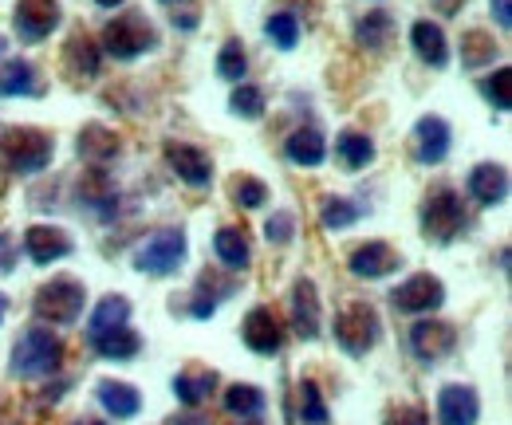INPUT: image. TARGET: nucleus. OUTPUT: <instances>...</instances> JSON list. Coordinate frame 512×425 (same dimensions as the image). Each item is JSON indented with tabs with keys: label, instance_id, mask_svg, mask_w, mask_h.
Here are the masks:
<instances>
[{
	"label": "nucleus",
	"instance_id": "nucleus-43",
	"mask_svg": "<svg viewBox=\"0 0 512 425\" xmlns=\"http://www.w3.org/2000/svg\"><path fill=\"white\" fill-rule=\"evenodd\" d=\"M386 425H430V418H426V410H418V406H402V410H394V414L386 418Z\"/></svg>",
	"mask_w": 512,
	"mask_h": 425
},
{
	"label": "nucleus",
	"instance_id": "nucleus-41",
	"mask_svg": "<svg viewBox=\"0 0 512 425\" xmlns=\"http://www.w3.org/2000/svg\"><path fill=\"white\" fill-rule=\"evenodd\" d=\"M481 87H485V99L493 103V111H501V115H505V111L512 107V75H509V67H497L493 75H485V83H481Z\"/></svg>",
	"mask_w": 512,
	"mask_h": 425
},
{
	"label": "nucleus",
	"instance_id": "nucleus-23",
	"mask_svg": "<svg viewBox=\"0 0 512 425\" xmlns=\"http://www.w3.org/2000/svg\"><path fill=\"white\" fill-rule=\"evenodd\" d=\"M0 95L4 99H40L44 95V79L32 60H8L0 67Z\"/></svg>",
	"mask_w": 512,
	"mask_h": 425
},
{
	"label": "nucleus",
	"instance_id": "nucleus-38",
	"mask_svg": "<svg viewBox=\"0 0 512 425\" xmlns=\"http://www.w3.org/2000/svg\"><path fill=\"white\" fill-rule=\"evenodd\" d=\"M264 36L280 48V52H292L300 44V16L296 12H272L264 20Z\"/></svg>",
	"mask_w": 512,
	"mask_h": 425
},
{
	"label": "nucleus",
	"instance_id": "nucleus-15",
	"mask_svg": "<svg viewBox=\"0 0 512 425\" xmlns=\"http://www.w3.org/2000/svg\"><path fill=\"white\" fill-rule=\"evenodd\" d=\"M410 142H414V158H418V166H442V162L449 158V146H453V130H449L446 119L426 115V119L414 122Z\"/></svg>",
	"mask_w": 512,
	"mask_h": 425
},
{
	"label": "nucleus",
	"instance_id": "nucleus-29",
	"mask_svg": "<svg viewBox=\"0 0 512 425\" xmlns=\"http://www.w3.org/2000/svg\"><path fill=\"white\" fill-rule=\"evenodd\" d=\"M64 67L75 83H91L99 79V67H103V52L87 40V36H71L64 48Z\"/></svg>",
	"mask_w": 512,
	"mask_h": 425
},
{
	"label": "nucleus",
	"instance_id": "nucleus-45",
	"mask_svg": "<svg viewBox=\"0 0 512 425\" xmlns=\"http://www.w3.org/2000/svg\"><path fill=\"white\" fill-rule=\"evenodd\" d=\"M12 268H16V241L0 233V272H12Z\"/></svg>",
	"mask_w": 512,
	"mask_h": 425
},
{
	"label": "nucleus",
	"instance_id": "nucleus-50",
	"mask_svg": "<svg viewBox=\"0 0 512 425\" xmlns=\"http://www.w3.org/2000/svg\"><path fill=\"white\" fill-rule=\"evenodd\" d=\"M4 48H8V40H4V36H0V56H4Z\"/></svg>",
	"mask_w": 512,
	"mask_h": 425
},
{
	"label": "nucleus",
	"instance_id": "nucleus-2",
	"mask_svg": "<svg viewBox=\"0 0 512 425\" xmlns=\"http://www.w3.org/2000/svg\"><path fill=\"white\" fill-rule=\"evenodd\" d=\"M60 366H64V339L52 327H32L16 339L8 374L20 382H36V378L60 374Z\"/></svg>",
	"mask_w": 512,
	"mask_h": 425
},
{
	"label": "nucleus",
	"instance_id": "nucleus-40",
	"mask_svg": "<svg viewBox=\"0 0 512 425\" xmlns=\"http://www.w3.org/2000/svg\"><path fill=\"white\" fill-rule=\"evenodd\" d=\"M268 185L260 182V178H253V174H241L237 182H233V201L241 205V209H264L268 205Z\"/></svg>",
	"mask_w": 512,
	"mask_h": 425
},
{
	"label": "nucleus",
	"instance_id": "nucleus-3",
	"mask_svg": "<svg viewBox=\"0 0 512 425\" xmlns=\"http://www.w3.org/2000/svg\"><path fill=\"white\" fill-rule=\"evenodd\" d=\"M158 48H162V36H158V28L146 20V12H123V16L107 20L103 40H99V52L119 63L142 60V56H150V52H158Z\"/></svg>",
	"mask_w": 512,
	"mask_h": 425
},
{
	"label": "nucleus",
	"instance_id": "nucleus-36",
	"mask_svg": "<svg viewBox=\"0 0 512 425\" xmlns=\"http://www.w3.org/2000/svg\"><path fill=\"white\" fill-rule=\"evenodd\" d=\"M296 394H300V425H331V410L323 402V390L316 378H304Z\"/></svg>",
	"mask_w": 512,
	"mask_h": 425
},
{
	"label": "nucleus",
	"instance_id": "nucleus-7",
	"mask_svg": "<svg viewBox=\"0 0 512 425\" xmlns=\"http://www.w3.org/2000/svg\"><path fill=\"white\" fill-rule=\"evenodd\" d=\"M190 256V241L182 229H166V233H154L150 241L134 252V268L142 276H174Z\"/></svg>",
	"mask_w": 512,
	"mask_h": 425
},
{
	"label": "nucleus",
	"instance_id": "nucleus-44",
	"mask_svg": "<svg viewBox=\"0 0 512 425\" xmlns=\"http://www.w3.org/2000/svg\"><path fill=\"white\" fill-rule=\"evenodd\" d=\"M489 12H493V20H497V28H501V32H509L512 28V0H489Z\"/></svg>",
	"mask_w": 512,
	"mask_h": 425
},
{
	"label": "nucleus",
	"instance_id": "nucleus-24",
	"mask_svg": "<svg viewBox=\"0 0 512 425\" xmlns=\"http://www.w3.org/2000/svg\"><path fill=\"white\" fill-rule=\"evenodd\" d=\"M410 44H414V56L426 63V67H434V71L449 67V40H446V32H442V24L418 20V24L410 28Z\"/></svg>",
	"mask_w": 512,
	"mask_h": 425
},
{
	"label": "nucleus",
	"instance_id": "nucleus-48",
	"mask_svg": "<svg viewBox=\"0 0 512 425\" xmlns=\"http://www.w3.org/2000/svg\"><path fill=\"white\" fill-rule=\"evenodd\" d=\"M174 425H213V422H205V418H197V414H190V418H178Z\"/></svg>",
	"mask_w": 512,
	"mask_h": 425
},
{
	"label": "nucleus",
	"instance_id": "nucleus-49",
	"mask_svg": "<svg viewBox=\"0 0 512 425\" xmlns=\"http://www.w3.org/2000/svg\"><path fill=\"white\" fill-rule=\"evenodd\" d=\"M4 311H8V296H0V323H4Z\"/></svg>",
	"mask_w": 512,
	"mask_h": 425
},
{
	"label": "nucleus",
	"instance_id": "nucleus-1",
	"mask_svg": "<svg viewBox=\"0 0 512 425\" xmlns=\"http://www.w3.org/2000/svg\"><path fill=\"white\" fill-rule=\"evenodd\" d=\"M52 154H56V142L52 134L36 130V126H8L0 134V170L8 178H32V174H44L52 166Z\"/></svg>",
	"mask_w": 512,
	"mask_h": 425
},
{
	"label": "nucleus",
	"instance_id": "nucleus-30",
	"mask_svg": "<svg viewBox=\"0 0 512 425\" xmlns=\"http://www.w3.org/2000/svg\"><path fill=\"white\" fill-rule=\"evenodd\" d=\"M213 252H217V260H221L229 272H245V268L253 264L249 237H245V229H237V225H221V229H217Z\"/></svg>",
	"mask_w": 512,
	"mask_h": 425
},
{
	"label": "nucleus",
	"instance_id": "nucleus-18",
	"mask_svg": "<svg viewBox=\"0 0 512 425\" xmlns=\"http://www.w3.org/2000/svg\"><path fill=\"white\" fill-rule=\"evenodd\" d=\"M465 189H469V197H473L481 209H497V205L509 201V170L497 166V162H481V166L469 170Z\"/></svg>",
	"mask_w": 512,
	"mask_h": 425
},
{
	"label": "nucleus",
	"instance_id": "nucleus-21",
	"mask_svg": "<svg viewBox=\"0 0 512 425\" xmlns=\"http://www.w3.org/2000/svg\"><path fill=\"white\" fill-rule=\"evenodd\" d=\"M284 158L292 162V166H300V170H316L327 162V138H323V130L316 122H308V126H296L292 134H288V142H284Z\"/></svg>",
	"mask_w": 512,
	"mask_h": 425
},
{
	"label": "nucleus",
	"instance_id": "nucleus-9",
	"mask_svg": "<svg viewBox=\"0 0 512 425\" xmlns=\"http://www.w3.org/2000/svg\"><path fill=\"white\" fill-rule=\"evenodd\" d=\"M64 20V8L60 0H16V12H12V28L20 36V44H40L48 40Z\"/></svg>",
	"mask_w": 512,
	"mask_h": 425
},
{
	"label": "nucleus",
	"instance_id": "nucleus-20",
	"mask_svg": "<svg viewBox=\"0 0 512 425\" xmlns=\"http://www.w3.org/2000/svg\"><path fill=\"white\" fill-rule=\"evenodd\" d=\"M481 418V398L473 386L449 382L438 390V425H477Z\"/></svg>",
	"mask_w": 512,
	"mask_h": 425
},
{
	"label": "nucleus",
	"instance_id": "nucleus-46",
	"mask_svg": "<svg viewBox=\"0 0 512 425\" xmlns=\"http://www.w3.org/2000/svg\"><path fill=\"white\" fill-rule=\"evenodd\" d=\"M430 4H434V12H438V16H457L469 0H430Z\"/></svg>",
	"mask_w": 512,
	"mask_h": 425
},
{
	"label": "nucleus",
	"instance_id": "nucleus-35",
	"mask_svg": "<svg viewBox=\"0 0 512 425\" xmlns=\"http://www.w3.org/2000/svg\"><path fill=\"white\" fill-rule=\"evenodd\" d=\"M213 71H217V79H225V83H245V75H249V56H245V44L241 40H229L221 52H217V63H213Z\"/></svg>",
	"mask_w": 512,
	"mask_h": 425
},
{
	"label": "nucleus",
	"instance_id": "nucleus-19",
	"mask_svg": "<svg viewBox=\"0 0 512 425\" xmlns=\"http://www.w3.org/2000/svg\"><path fill=\"white\" fill-rule=\"evenodd\" d=\"M24 252H28L32 264L48 268V264L67 260V256L75 252V244H71V237H67L64 229H56V225H32V229L24 233Z\"/></svg>",
	"mask_w": 512,
	"mask_h": 425
},
{
	"label": "nucleus",
	"instance_id": "nucleus-33",
	"mask_svg": "<svg viewBox=\"0 0 512 425\" xmlns=\"http://www.w3.org/2000/svg\"><path fill=\"white\" fill-rule=\"evenodd\" d=\"M497 52H501V44H497L485 28H469V32L461 36V67H469V71L489 67V63L497 60Z\"/></svg>",
	"mask_w": 512,
	"mask_h": 425
},
{
	"label": "nucleus",
	"instance_id": "nucleus-53",
	"mask_svg": "<svg viewBox=\"0 0 512 425\" xmlns=\"http://www.w3.org/2000/svg\"><path fill=\"white\" fill-rule=\"evenodd\" d=\"M245 425H260V422H256V418H253V422H245Z\"/></svg>",
	"mask_w": 512,
	"mask_h": 425
},
{
	"label": "nucleus",
	"instance_id": "nucleus-39",
	"mask_svg": "<svg viewBox=\"0 0 512 425\" xmlns=\"http://www.w3.org/2000/svg\"><path fill=\"white\" fill-rule=\"evenodd\" d=\"M229 111H233L237 119L256 122L264 111H268V99H264V91H260L256 83H237L233 95H229Z\"/></svg>",
	"mask_w": 512,
	"mask_h": 425
},
{
	"label": "nucleus",
	"instance_id": "nucleus-52",
	"mask_svg": "<svg viewBox=\"0 0 512 425\" xmlns=\"http://www.w3.org/2000/svg\"><path fill=\"white\" fill-rule=\"evenodd\" d=\"M162 4H178V0H162Z\"/></svg>",
	"mask_w": 512,
	"mask_h": 425
},
{
	"label": "nucleus",
	"instance_id": "nucleus-14",
	"mask_svg": "<svg viewBox=\"0 0 512 425\" xmlns=\"http://www.w3.org/2000/svg\"><path fill=\"white\" fill-rule=\"evenodd\" d=\"M166 162L174 170V178L190 189H209L213 185V158L201 150V146H190V142H170L166 146Z\"/></svg>",
	"mask_w": 512,
	"mask_h": 425
},
{
	"label": "nucleus",
	"instance_id": "nucleus-12",
	"mask_svg": "<svg viewBox=\"0 0 512 425\" xmlns=\"http://www.w3.org/2000/svg\"><path fill=\"white\" fill-rule=\"evenodd\" d=\"M241 339H245V347H249L253 355L272 359V355H280V351H284V323L276 319V311H272V307L260 304L245 315V323H241Z\"/></svg>",
	"mask_w": 512,
	"mask_h": 425
},
{
	"label": "nucleus",
	"instance_id": "nucleus-10",
	"mask_svg": "<svg viewBox=\"0 0 512 425\" xmlns=\"http://www.w3.org/2000/svg\"><path fill=\"white\" fill-rule=\"evenodd\" d=\"M406 339H410V355L422 366H438L457 351V331L449 323H438V319H418Z\"/></svg>",
	"mask_w": 512,
	"mask_h": 425
},
{
	"label": "nucleus",
	"instance_id": "nucleus-37",
	"mask_svg": "<svg viewBox=\"0 0 512 425\" xmlns=\"http://www.w3.org/2000/svg\"><path fill=\"white\" fill-rule=\"evenodd\" d=\"M359 217H363V205H355V201H347V197H327L320 205V225L327 233L351 229Z\"/></svg>",
	"mask_w": 512,
	"mask_h": 425
},
{
	"label": "nucleus",
	"instance_id": "nucleus-47",
	"mask_svg": "<svg viewBox=\"0 0 512 425\" xmlns=\"http://www.w3.org/2000/svg\"><path fill=\"white\" fill-rule=\"evenodd\" d=\"M95 4H99V8H107V12H115V8H123L127 0H95Z\"/></svg>",
	"mask_w": 512,
	"mask_h": 425
},
{
	"label": "nucleus",
	"instance_id": "nucleus-8",
	"mask_svg": "<svg viewBox=\"0 0 512 425\" xmlns=\"http://www.w3.org/2000/svg\"><path fill=\"white\" fill-rule=\"evenodd\" d=\"M442 304H446V284L430 272H418L390 292V307L402 315H434Z\"/></svg>",
	"mask_w": 512,
	"mask_h": 425
},
{
	"label": "nucleus",
	"instance_id": "nucleus-32",
	"mask_svg": "<svg viewBox=\"0 0 512 425\" xmlns=\"http://www.w3.org/2000/svg\"><path fill=\"white\" fill-rule=\"evenodd\" d=\"M123 323H130V300L127 296H107V300L95 304L91 319H87V339H95L103 331H115Z\"/></svg>",
	"mask_w": 512,
	"mask_h": 425
},
{
	"label": "nucleus",
	"instance_id": "nucleus-31",
	"mask_svg": "<svg viewBox=\"0 0 512 425\" xmlns=\"http://www.w3.org/2000/svg\"><path fill=\"white\" fill-rule=\"evenodd\" d=\"M221 402H225V410H229L233 418H241V422L260 418V414H264V406H268L264 390H260V386H249V382H233V386L221 394Z\"/></svg>",
	"mask_w": 512,
	"mask_h": 425
},
{
	"label": "nucleus",
	"instance_id": "nucleus-4",
	"mask_svg": "<svg viewBox=\"0 0 512 425\" xmlns=\"http://www.w3.org/2000/svg\"><path fill=\"white\" fill-rule=\"evenodd\" d=\"M469 229L465 201L453 185H434L422 201V233L430 244H453Z\"/></svg>",
	"mask_w": 512,
	"mask_h": 425
},
{
	"label": "nucleus",
	"instance_id": "nucleus-6",
	"mask_svg": "<svg viewBox=\"0 0 512 425\" xmlns=\"http://www.w3.org/2000/svg\"><path fill=\"white\" fill-rule=\"evenodd\" d=\"M83 307H87V288L75 276H56L32 300V311H36V319L44 327H75Z\"/></svg>",
	"mask_w": 512,
	"mask_h": 425
},
{
	"label": "nucleus",
	"instance_id": "nucleus-22",
	"mask_svg": "<svg viewBox=\"0 0 512 425\" xmlns=\"http://www.w3.org/2000/svg\"><path fill=\"white\" fill-rule=\"evenodd\" d=\"M217 386H221V378H217V370H209V366H186V370L174 374V398H178L186 410H197L201 402H209V398L217 394Z\"/></svg>",
	"mask_w": 512,
	"mask_h": 425
},
{
	"label": "nucleus",
	"instance_id": "nucleus-13",
	"mask_svg": "<svg viewBox=\"0 0 512 425\" xmlns=\"http://www.w3.org/2000/svg\"><path fill=\"white\" fill-rule=\"evenodd\" d=\"M237 288H241L237 272H221V268L201 272V280H197V288H193V296H190L193 300L190 315L193 319H213V315H217V307L237 296Z\"/></svg>",
	"mask_w": 512,
	"mask_h": 425
},
{
	"label": "nucleus",
	"instance_id": "nucleus-16",
	"mask_svg": "<svg viewBox=\"0 0 512 425\" xmlns=\"http://www.w3.org/2000/svg\"><path fill=\"white\" fill-rule=\"evenodd\" d=\"M292 331L304 339V343H316L323 331V307H320V292L308 276H300L292 284Z\"/></svg>",
	"mask_w": 512,
	"mask_h": 425
},
{
	"label": "nucleus",
	"instance_id": "nucleus-25",
	"mask_svg": "<svg viewBox=\"0 0 512 425\" xmlns=\"http://www.w3.org/2000/svg\"><path fill=\"white\" fill-rule=\"evenodd\" d=\"M91 343V351L99 355V359H107V363H130V359H138L142 355V339H138V331L123 323V327H115V331H103V335H95V339H87Z\"/></svg>",
	"mask_w": 512,
	"mask_h": 425
},
{
	"label": "nucleus",
	"instance_id": "nucleus-11",
	"mask_svg": "<svg viewBox=\"0 0 512 425\" xmlns=\"http://www.w3.org/2000/svg\"><path fill=\"white\" fill-rule=\"evenodd\" d=\"M75 201H79V209H83L87 217H95V221H111V217L119 213V185L111 182V178L103 174V166H99V170H91V174L79 178V185H75Z\"/></svg>",
	"mask_w": 512,
	"mask_h": 425
},
{
	"label": "nucleus",
	"instance_id": "nucleus-5",
	"mask_svg": "<svg viewBox=\"0 0 512 425\" xmlns=\"http://www.w3.org/2000/svg\"><path fill=\"white\" fill-rule=\"evenodd\" d=\"M331 331H335V343L343 347V355H351V359H363V355H371L375 347H379V339H383V319H379V311L371 304H343L335 311V323H331Z\"/></svg>",
	"mask_w": 512,
	"mask_h": 425
},
{
	"label": "nucleus",
	"instance_id": "nucleus-34",
	"mask_svg": "<svg viewBox=\"0 0 512 425\" xmlns=\"http://www.w3.org/2000/svg\"><path fill=\"white\" fill-rule=\"evenodd\" d=\"M390 36H394L390 12H367V16L355 24V44H359L363 52H383L386 44H390Z\"/></svg>",
	"mask_w": 512,
	"mask_h": 425
},
{
	"label": "nucleus",
	"instance_id": "nucleus-17",
	"mask_svg": "<svg viewBox=\"0 0 512 425\" xmlns=\"http://www.w3.org/2000/svg\"><path fill=\"white\" fill-rule=\"evenodd\" d=\"M347 268H351V276H359V280H383V276L402 268V252L386 241H367L347 256Z\"/></svg>",
	"mask_w": 512,
	"mask_h": 425
},
{
	"label": "nucleus",
	"instance_id": "nucleus-51",
	"mask_svg": "<svg viewBox=\"0 0 512 425\" xmlns=\"http://www.w3.org/2000/svg\"><path fill=\"white\" fill-rule=\"evenodd\" d=\"M75 425H103V422H75Z\"/></svg>",
	"mask_w": 512,
	"mask_h": 425
},
{
	"label": "nucleus",
	"instance_id": "nucleus-42",
	"mask_svg": "<svg viewBox=\"0 0 512 425\" xmlns=\"http://www.w3.org/2000/svg\"><path fill=\"white\" fill-rule=\"evenodd\" d=\"M264 237H268V244H292V237H296V213H288V209H272V217L264 221Z\"/></svg>",
	"mask_w": 512,
	"mask_h": 425
},
{
	"label": "nucleus",
	"instance_id": "nucleus-28",
	"mask_svg": "<svg viewBox=\"0 0 512 425\" xmlns=\"http://www.w3.org/2000/svg\"><path fill=\"white\" fill-rule=\"evenodd\" d=\"M119 150H123V146H119V134L107 130L103 122H91V126L79 130V158H87L91 166H107V162H115Z\"/></svg>",
	"mask_w": 512,
	"mask_h": 425
},
{
	"label": "nucleus",
	"instance_id": "nucleus-26",
	"mask_svg": "<svg viewBox=\"0 0 512 425\" xmlns=\"http://www.w3.org/2000/svg\"><path fill=\"white\" fill-rule=\"evenodd\" d=\"M95 398H99V406H103L115 422H130V418H138V410H142V394H138L130 382H115V378H103V382L95 386Z\"/></svg>",
	"mask_w": 512,
	"mask_h": 425
},
{
	"label": "nucleus",
	"instance_id": "nucleus-27",
	"mask_svg": "<svg viewBox=\"0 0 512 425\" xmlns=\"http://www.w3.org/2000/svg\"><path fill=\"white\" fill-rule=\"evenodd\" d=\"M375 142H371V134H363V130H339L335 134V162L347 170V174H359V170H367L371 162H375Z\"/></svg>",
	"mask_w": 512,
	"mask_h": 425
}]
</instances>
